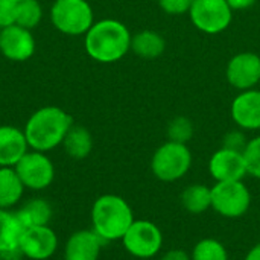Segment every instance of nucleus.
Wrapping results in <instances>:
<instances>
[{
	"label": "nucleus",
	"instance_id": "obj_1",
	"mask_svg": "<svg viewBox=\"0 0 260 260\" xmlns=\"http://www.w3.org/2000/svg\"><path fill=\"white\" fill-rule=\"evenodd\" d=\"M73 117L56 105H46L35 110L24 123V136L29 149L49 152L59 145L73 126Z\"/></svg>",
	"mask_w": 260,
	"mask_h": 260
},
{
	"label": "nucleus",
	"instance_id": "obj_2",
	"mask_svg": "<svg viewBox=\"0 0 260 260\" xmlns=\"http://www.w3.org/2000/svg\"><path fill=\"white\" fill-rule=\"evenodd\" d=\"M131 34L128 27L114 18L94 21L84 35L87 55L102 64H111L122 59L131 50Z\"/></svg>",
	"mask_w": 260,
	"mask_h": 260
},
{
	"label": "nucleus",
	"instance_id": "obj_3",
	"mask_svg": "<svg viewBox=\"0 0 260 260\" xmlns=\"http://www.w3.org/2000/svg\"><path fill=\"white\" fill-rule=\"evenodd\" d=\"M91 230L104 242L122 241L131 224L136 221L133 207L120 195H101L91 206Z\"/></svg>",
	"mask_w": 260,
	"mask_h": 260
},
{
	"label": "nucleus",
	"instance_id": "obj_4",
	"mask_svg": "<svg viewBox=\"0 0 260 260\" xmlns=\"http://www.w3.org/2000/svg\"><path fill=\"white\" fill-rule=\"evenodd\" d=\"M49 18L52 26L70 37L85 35L94 23V12L87 0H53Z\"/></svg>",
	"mask_w": 260,
	"mask_h": 260
},
{
	"label": "nucleus",
	"instance_id": "obj_5",
	"mask_svg": "<svg viewBox=\"0 0 260 260\" xmlns=\"http://www.w3.org/2000/svg\"><path fill=\"white\" fill-rule=\"evenodd\" d=\"M192 161V152L187 145L168 140L155 149L151 158V171L157 180L163 183H175L187 175Z\"/></svg>",
	"mask_w": 260,
	"mask_h": 260
},
{
	"label": "nucleus",
	"instance_id": "obj_6",
	"mask_svg": "<svg viewBox=\"0 0 260 260\" xmlns=\"http://www.w3.org/2000/svg\"><path fill=\"white\" fill-rule=\"evenodd\" d=\"M251 200V192L244 180L219 181L212 186V210L225 219H238L247 215Z\"/></svg>",
	"mask_w": 260,
	"mask_h": 260
},
{
	"label": "nucleus",
	"instance_id": "obj_7",
	"mask_svg": "<svg viewBox=\"0 0 260 260\" xmlns=\"http://www.w3.org/2000/svg\"><path fill=\"white\" fill-rule=\"evenodd\" d=\"M122 245L136 259H152L163 250L165 236L161 229L149 219H136L122 238Z\"/></svg>",
	"mask_w": 260,
	"mask_h": 260
},
{
	"label": "nucleus",
	"instance_id": "obj_8",
	"mask_svg": "<svg viewBox=\"0 0 260 260\" xmlns=\"http://www.w3.org/2000/svg\"><path fill=\"white\" fill-rule=\"evenodd\" d=\"M23 186L30 190L47 189L55 178V166L47 152L29 149L14 166Z\"/></svg>",
	"mask_w": 260,
	"mask_h": 260
},
{
	"label": "nucleus",
	"instance_id": "obj_9",
	"mask_svg": "<svg viewBox=\"0 0 260 260\" xmlns=\"http://www.w3.org/2000/svg\"><path fill=\"white\" fill-rule=\"evenodd\" d=\"M232 8L227 0H193L190 6L192 23L206 34H219L232 21Z\"/></svg>",
	"mask_w": 260,
	"mask_h": 260
},
{
	"label": "nucleus",
	"instance_id": "obj_10",
	"mask_svg": "<svg viewBox=\"0 0 260 260\" xmlns=\"http://www.w3.org/2000/svg\"><path fill=\"white\" fill-rule=\"evenodd\" d=\"M18 250L23 257L30 260L50 259L58 250V236L49 225L27 227L20 238Z\"/></svg>",
	"mask_w": 260,
	"mask_h": 260
},
{
	"label": "nucleus",
	"instance_id": "obj_11",
	"mask_svg": "<svg viewBox=\"0 0 260 260\" xmlns=\"http://www.w3.org/2000/svg\"><path fill=\"white\" fill-rule=\"evenodd\" d=\"M37 41L32 30L18 24H9L2 27L0 32V53L14 62H24L35 53Z\"/></svg>",
	"mask_w": 260,
	"mask_h": 260
},
{
	"label": "nucleus",
	"instance_id": "obj_12",
	"mask_svg": "<svg viewBox=\"0 0 260 260\" xmlns=\"http://www.w3.org/2000/svg\"><path fill=\"white\" fill-rule=\"evenodd\" d=\"M209 174L215 183L244 180L248 175L244 152L227 148L218 149L209 160Z\"/></svg>",
	"mask_w": 260,
	"mask_h": 260
},
{
	"label": "nucleus",
	"instance_id": "obj_13",
	"mask_svg": "<svg viewBox=\"0 0 260 260\" xmlns=\"http://www.w3.org/2000/svg\"><path fill=\"white\" fill-rule=\"evenodd\" d=\"M229 82L239 90H250L260 81V56L242 52L233 56L227 66Z\"/></svg>",
	"mask_w": 260,
	"mask_h": 260
},
{
	"label": "nucleus",
	"instance_id": "obj_14",
	"mask_svg": "<svg viewBox=\"0 0 260 260\" xmlns=\"http://www.w3.org/2000/svg\"><path fill=\"white\" fill-rule=\"evenodd\" d=\"M104 244L91 229L78 230L66 241L64 260H99Z\"/></svg>",
	"mask_w": 260,
	"mask_h": 260
},
{
	"label": "nucleus",
	"instance_id": "obj_15",
	"mask_svg": "<svg viewBox=\"0 0 260 260\" xmlns=\"http://www.w3.org/2000/svg\"><path fill=\"white\" fill-rule=\"evenodd\" d=\"M232 117L242 129H260L259 90H244V93H241L232 104Z\"/></svg>",
	"mask_w": 260,
	"mask_h": 260
},
{
	"label": "nucleus",
	"instance_id": "obj_16",
	"mask_svg": "<svg viewBox=\"0 0 260 260\" xmlns=\"http://www.w3.org/2000/svg\"><path fill=\"white\" fill-rule=\"evenodd\" d=\"M29 151L24 131L12 125H0V166L14 168Z\"/></svg>",
	"mask_w": 260,
	"mask_h": 260
},
{
	"label": "nucleus",
	"instance_id": "obj_17",
	"mask_svg": "<svg viewBox=\"0 0 260 260\" xmlns=\"http://www.w3.org/2000/svg\"><path fill=\"white\" fill-rule=\"evenodd\" d=\"M180 204L189 215H203L212 209V187L200 183L189 184L180 193Z\"/></svg>",
	"mask_w": 260,
	"mask_h": 260
},
{
	"label": "nucleus",
	"instance_id": "obj_18",
	"mask_svg": "<svg viewBox=\"0 0 260 260\" xmlns=\"http://www.w3.org/2000/svg\"><path fill=\"white\" fill-rule=\"evenodd\" d=\"M23 230L24 227L15 212L0 209V254L18 250Z\"/></svg>",
	"mask_w": 260,
	"mask_h": 260
},
{
	"label": "nucleus",
	"instance_id": "obj_19",
	"mask_svg": "<svg viewBox=\"0 0 260 260\" xmlns=\"http://www.w3.org/2000/svg\"><path fill=\"white\" fill-rule=\"evenodd\" d=\"M24 189L14 168L0 166V209L11 210L17 206L23 198Z\"/></svg>",
	"mask_w": 260,
	"mask_h": 260
},
{
	"label": "nucleus",
	"instance_id": "obj_20",
	"mask_svg": "<svg viewBox=\"0 0 260 260\" xmlns=\"http://www.w3.org/2000/svg\"><path fill=\"white\" fill-rule=\"evenodd\" d=\"M61 146L70 158L84 160L93 151V136L87 128L81 125H73L66 134Z\"/></svg>",
	"mask_w": 260,
	"mask_h": 260
},
{
	"label": "nucleus",
	"instance_id": "obj_21",
	"mask_svg": "<svg viewBox=\"0 0 260 260\" xmlns=\"http://www.w3.org/2000/svg\"><path fill=\"white\" fill-rule=\"evenodd\" d=\"M17 216L24 229L27 227H40L49 225L53 210L52 206L44 198H32L24 203L17 212Z\"/></svg>",
	"mask_w": 260,
	"mask_h": 260
},
{
	"label": "nucleus",
	"instance_id": "obj_22",
	"mask_svg": "<svg viewBox=\"0 0 260 260\" xmlns=\"http://www.w3.org/2000/svg\"><path fill=\"white\" fill-rule=\"evenodd\" d=\"M165 38L155 30H142L131 38V50L146 59H154L165 52Z\"/></svg>",
	"mask_w": 260,
	"mask_h": 260
},
{
	"label": "nucleus",
	"instance_id": "obj_23",
	"mask_svg": "<svg viewBox=\"0 0 260 260\" xmlns=\"http://www.w3.org/2000/svg\"><path fill=\"white\" fill-rule=\"evenodd\" d=\"M192 260H230L227 247L216 238H203L190 250Z\"/></svg>",
	"mask_w": 260,
	"mask_h": 260
},
{
	"label": "nucleus",
	"instance_id": "obj_24",
	"mask_svg": "<svg viewBox=\"0 0 260 260\" xmlns=\"http://www.w3.org/2000/svg\"><path fill=\"white\" fill-rule=\"evenodd\" d=\"M43 6L38 0H23L15 8V24L24 29H35L43 20Z\"/></svg>",
	"mask_w": 260,
	"mask_h": 260
},
{
	"label": "nucleus",
	"instance_id": "obj_25",
	"mask_svg": "<svg viewBox=\"0 0 260 260\" xmlns=\"http://www.w3.org/2000/svg\"><path fill=\"white\" fill-rule=\"evenodd\" d=\"M193 137V125L187 117H175L169 122L168 125V139L171 142H177V143H184L187 145V142Z\"/></svg>",
	"mask_w": 260,
	"mask_h": 260
},
{
	"label": "nucleus",
	"instance_id": "obj_26",
	"mask_svg": "<svg viewBox=\"0 0 260 260\" xmlns=\"http://www.w3.org/2000/svg\"><path fill=\"white\" fill-rule=\"evenodd\" d=\"M244 158L247 163L248 175L260 180V136L248 140L247 148L244 151Z\"/></svg>",
	"mask_w": 260,
	"mask_h": 260
},
{
	"label": "nucleus",
	"instance_id": "obj_27",
	"mask_svg": "<svg viewBox=\"0 0 260 260\" xmlns=\"http://www.w3.org/2000/svg\"><path fill=\"white\" fill-rule=\"evenodd\" d=\"M247 137L242 131L239 129H233L230 133H227L222 139V148L232 149V151H238V152H244L247 148Z\"/></svg>",
	"mask_w": 260,
	"mask_h": 260
},
{
	"label": "nucleus",
	"instance_id": "obj_28",
	"mask_svg": "<svg viewBox=\"0 0 260 260\" xmlns=\"http://www.w3.org/2000/svg\"><path fill=\"white\" fill-rule=\"evenodd\" d=\"M192 3L193 0H158V5L161 6V9L172 15H180V14L190 11Z\"/></svg>",
	"mask_w": 260,
	"mask_h": 260
},
{
	"label": "nucleus",
	"instance_id": "obj_29",
	"mask_svg": "<svg viewBox=\"0 0 260 260\" xmlns=\"http://www.w3.org/2000/svg\"><path fill=\"white\" fill-rule=\"evenodd\" d=\"M15 8L17 3L11 0H0V26H9L15 23Z\"/></svg>",
	"mask_w": 260,
	"mask_h": 260
},
{
	"label": "nucleus",
	"instance_id": "obj_30",
	"mask_svg": "<svg viewBox=\"0 0 260 260\" xmlns=\"http://www.w3.org/2000/svg\"><path fill=\"white\" fill-rule=\"evenodd\" d=\"M158 260H192L190 259V253H187L183 248H171L168 251H165Z\"/></svg>",
	"mask_w": 260,
	"mask_h": 260
},
{
	"label": "nucleus",
	"instance_id": "obj_31",
	"mask_svg": "<svg viewBox=\"0 0 260 260\" xmlns=\"http://www.w3.org/2000/svg\"><path fill=\"white\" fill-rule=\"evenodd\" d=\"M227 3L230 5L232 9H247V8H251L256 0H227Z\"/></svg>",
	"mask_w": 260,
	"mask_h": 260
},
{
	"label": "nucleus",
	"instance_id": "obj_32",
	"mask_svg": "<svg viewBox=\"0 0 260 260\" xmlns=\"http://www.w3.org/2000/svg\"><path fill=\"white\" fill-rule=\"evenodd\" d=\"M244 260H260V242L247 251Z\"/></svg>",
	"mask_w": 260,
	"mask_h": 260
},
{
	"label": "nucleus",
	"instance_id": "obj_33",
	"mask_svg": "<svg viewBox=\"0 0 260 260\" xmlns=\"http://www.w3.org/2000/svg\"><path fill=\"white\" fill-rule=\"evenodd\" d=\"M11 2H14V3H20V2H23V0H11Z\"/></svg>",
	"mask_w": 260,
	"mask_h": 260
},
{
	"label": "nucleus",
	"instance_id": "obj_34",
	"mask_svg": "<svg viewBox=\"0 0 260 260\" xmlns=\"http://www.w3.org/2000/svg\"><path fill=\"white\" fill-rule=\"evenodd\" d=\"M0 32H2V26H0Z\"/></svg>",
	"mask_w": 260,
	"mask_h": 260
}]
</instances>
